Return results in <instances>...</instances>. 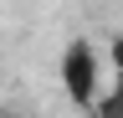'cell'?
Returning a JSON list of instances; mask_svg holds the SVG:
<instances>
[{"label": "cell", "instance_id": "2", "mask_svg": "<svg viewBox=\"0 0 123 118\" xmlns=\"http://www.w3.org/2000/svg\"><path fill=\"white\" fill-rule=\"evenodd\" d=\"M98 118H123V41H113V87L98 98Z\"/></svg>", "mask_w": 123, "mask_h": 118}, {"label": "cell", "instance_id": "3", "mask_svg": "<svg viewBox=\"0 0 123 118\" xmlns=\"http://www.w3.org/2000/svg\"><path fill=\"white\" fill-rule=\"evenodd\" d=\"M0 118H21V113H0Z\"/></svg>", "mask_w": 123, "mask_h": 118}, {"label": "cell", "instance_id": "1", "mask_svg": "<svg viewBox=\"0 0 123 118\" xmlns=\"http://www.w3.org/2000/svg\"><path fill=\"white\" fill-rule=\"evenodd\" d=\"M62 87H67V98L77 108H98V98H103V67H98V51H92L87 41H72V46L62 51Z\"/></svg>", "mask_w": 123, "mask_h": 118}]
</instances>
